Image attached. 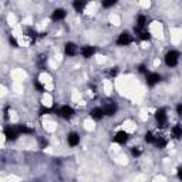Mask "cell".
I'll return each instance as SVG.
<instances>
[{"instance_id":"obj_1","label":"cell","mask_w":182,"mask_h":182,"mask_svg":"<svg viewBox=\"0 0 182 182\" xmlns=\"http://www.w3.org/2000/svg\"><path fill=\"white\" fill-rule=\"evenodd\" d=\"M178 60H179V53L172 50V51H168L167 56H165V63H167L168 67H175L178 64Z\"/></svg>"},{"instance_id":"obj_2","label":"cell","mask_w":182,"mask_h":182,"mask_svg":"<svg viewBox=\"0 0 182 182\" xmlns=\"http://www.w3.org/2000/svg\"><path fill=\"white\" fill-rule=\"evenodd\" d=\"M155 120H157L159 128H165V127H167L168 120H167V112H165L164 108H161V110H158V111L155 112Z\"/></svg>"},{"instance_id":"obj_3","label":"cell","mask_w":182,"mask_h":182,"mask_svg":"<svg viewBox=\"0 0 182 182\" xmlns=\"http://www.w3.org/2000/svg\"><path fill=\"white\" fill-rule=\"evenodd\" d=\"M133 43V37H131V34L128 31H122V33L118 36V40H117V44L118 46H128V44Z\"/></svg>"},{"instance_id":"obj_4","label":"cell","mask_w":182,"mask_h":182,"mask_svg":"<svg viewBox=\"0 0 182 182\" xmlns=\"http://www.w3.org/2000/svg\"><path fill=\"white\" fill-rule=\"evenodd\" d=\"M59 115H61V117L65 118V120H70V118L74 115V110H73L71 107H68V105H63V107L59 110Z\"/></svg>"},{"instance_id":"obj_5","label":"cell","mask_w":182,"mask_h":182,"mask_svg":"<svg viewBox=\"0 0 182 182\" xmlns=\"http://www.w3.org/2000/svg\"><path fill=\"white\" fill-rule=\"evenodd\" d=\"M128 138H130L128 133H125V131H118V133L115 134V137L112 138V141L118 142V144H125V142L128 141Z\"/></svg>"},{"instance_id":"obj_6","label":"cell","mask_w":182,"mask_h":182,"mask_svg":"<svg viewBox=\"0 0 182 182\" xmlns=\"http://www.w3.org/2000/svg\"><path fill=\"white\" fill-rule=\"evenodd\" d=\"M64 51L67 56H75L78 53V47H77V44H74V43H65Z\"/></svg>"},{"instance_id":"obj_7","label":"cell","mask_w":182,"mask_h":182,"mask_svg":"<svg viewBox=\"0 0 182 182\" xmlns=\"http://www.w3.org/2000/svg\"><path fill=\"white\" fill-rule=\"evenodd\" d=\"M161 81V75L157 74V73H151V74L147 75V84L149 87H154L155 84H158Z\"/></svg>"},{"instance_id":"obj_8","label":"cell","mask_w":182,"mask_h":182,"mask_svg":"<svg viewBox=\"0 0 182 182\" xmlns=\"http://www.w3.org/2000/svg\"><path fill=\"white\" fill-rule=\"evenodd\" d=\"M67 141H68V145L75 147V145L80 144V135H78L77 133H70L67 135Z\"/></svg>"},{"instance_id":"obj_9","label":"cell","mask_w":182,"mask_h":182,"mask_svg":"<svg viewBox=\"0 0 182 182\" xmlns=\"http://www.w3.org/2000/svg\"><path fill=\"white\" fill-rule=\"evenodd\" d=\"M4 134H6L7 139H12V141H14V139L17 138V135H19V131H17V128H12V127H7L6 130H4Z\"/></svg>"},{"instance_id":"obj_10","label":"cell","mask_w":182,"mask_h":182,"mask_svg":"<svg viewBox=\"0 0 182 182\" xmlns=\"http://www.w3.org/2000/svg\"><path fill=\"white\" fill-rule=\"evenodd\" d=\"M65 17V10L64 9H56L51 14V20L57 22V20H63Z\"/></svg>"},{"instance_id":"obj_11","label":"cell","mask_w":182,"mask_h":182,"mask_svg":"<svg viewBox=\"0 0 182 182\" xmlns=\"http://www.w3.org/2000/svg\"><path fill=\"white\" fill-rule=\"evenodd\" d=\"M102 111H104V115H107V117H112V115L117 112V105L115 104H107L104 108H102Z\"/></svg>"},{"instance_id":"obj_12","label":"cell","mask_w":182,"mask_h":182,"mask_svg":"<svg viewBox=\"0 0 182 182\" xmlns=\"http://www.w3.org/2000/svg\"><path fill=\"white\" fill-rule=\"evenodd\" d=\"M94 53H96V49L91 47V46H84L83 49H81V54H83L84 59H90V57H93Z\"/></svg>"},{"instance_id":"obj_13","label":"cell","mask_w":182,"mask_h":182,"mask_svg":"<svg viewBox=\"0 0 182 182\" xmlns=\"http://www.w3.org/2000/svg\"><path fill=\"white\" fill-rule=\"evenodd\" d=\"M90 114H91V117H93L94 120H97V121H100L102 117H104V111H102V108H93Z\"/></svg>"},{"instance_id":"obj_14","label":"cell","mask_w":182,"mask_h":182,"mask_svg":"<svg viewBox=\"0 0 182 182\" xmlns=\"http://www.w3.org/2000/svg\"><path fill=\"white\" fill-rule=\"evenodd\" d=\"M16 128H17L19 134H33L34 133V131L31 130V128H29L27 125H17Z\"/></svg>"},{"instance_id":"obj_15","label":"cell","mask_w":182,"mask_h":182,"mask_svg":"<svg viewBox=\"0 0 182 182\" xmlns=\"http://www.w3.org/2000/svg\"><path fill=\"white\" fill-rule=\"evenodd\" d=\"M155 145H157L159 149L165 148V147H167V139L162 138V137H158V138H155Z\"/></svg>"},{"instance_id":"obj_16","label":"cell","mask_w":182,"mask_h":182,"mask_svg":"<svg viewBox=\"0 0 182 182\" xmlns=\"http://www.w3.org/2000/svg\"><path fill=\"white\" fill-rule=\"evenodd\" d=\"M172 134H174L175 138H181V137H182V125L176 124V125L172 128Z\"/></svg>"},{"instance_id":"obj_17","label":"cell","mask_w":182,"mask_h":182,"mask_svg":"<svg viewBox=\"0 0 182 182\" xmlns=\"http://www.w3.org/2000/svg\"><path fill=\"white\" fill-rule=\"evenodd\" d=\"M73 7L75 9V12H83L84 10V7H86V2H74L73 3Z\"/></svg>"},{"instance_id":"obj_18","label":"cell","mask_w":182,"mask_h":182,"mask_svg":"<svg viewBox=\"0 0 182 182\" xmlns=\"http://www.w3.org/2000/svg\"><path fill=\"white\" fill-rule=\"evenodd\" d=\"M145 23H147V19H145L144 16H138V19H137V26H135V27H138V29L144 27Z\"/></svg>"},{"instance_id":"obj_19","label":"cell","mask_w":182,"mask_h":182,"mask_svg":"<svg viewBox=\"0 0 182 182\" xmlns=\"http://www.w3.org/2000/svg\"><path fill=\"white\" fill-rule=\"evenodd\" d=\"M145 142H148V144H155V137L152 133H147L145 134Z\"/></svg>"},{"instance_id":"obj_20","label":"cell","mask_w":182,"mask_h":182,"mask_svg":"<svg viewBox=\"0 0 182 182\" xmlns=\"http://www.w3.org/2000/svg\"><path fill=\"white\" fill-rule=\"evenodd\" d=\"M138 36L141 40H149V39H151V34H149L148 31H139Z\"/></svg>"},{"instance_id":"obj_21","label":"cell","mask_w":182,"mask_h":182,"mask_svg":"<svg viewBox=\"0 0 182 182\" xmlns=\"http://www.w3.org/2000/svg\"><path fill=\"white\" fill-rule=\"evenodd\" d=\"M37 63H39V67L43 70L44 65H46V56H43V54H41V56H39V61Z\"/></svg>"},{"instance_id":"obj_22","label":"cell","mask_w":182,"mask_h":182,"mask_svg":"<svg viewBox=\"0 0 182 182\" xmlns=\"http://www.w3.org/2000/svg\"><path fill=\"white\" fill-rule=\"evenodd\" d=\"M34 87H36L40 93H44V87H43V84H41L39 80H34Z\"/></svg>"},{"instance_id":"obj_23","label":"cell","mask_w":182,"mask_h":182,"mask_svg":"<svg viewBox=\"0 0 182 182\" xmlns=\"http://www.w3.org/2000/svg\"><path fill=\"white\" fill-rule=\"evenodd\" d=\"M117 3L115 0H110V2H102V7H111Z\"/></svg>"},{"instance_id":"obj_24","label":"cell","mask_w":182,"mask_h":182,"mask_svg":"<svg viewBox=\"0 0 182 182\" xmlns=\"http://www.w3.org/2000/svg\"><path fill=\"white\" fill-rule=\"evenodd\" d=\"M131 152H133L134 157H139V155H141V149L137 148V147H134V148L131 149Z\"/></svg>"},{"instance_id":"obj_25","label":"cell","mask_w":182,"mask_h":182,"mask_svg":"<svg viewBox=\"0 0 182 182\" xmlns=\"http://www.w3.org/2000/svg\"><path fill=\"white\" fill-rule=\"evenodd\" d=\"M176 114H178L179 117H182V104L176 105Z\"/></svg>"},{"instance_id":"obj_26","label":"cell","mask_w":182,"mask_h":182,"mask_svg":"<svg viewBox=\"0 0 182 182\" xmlns=\"http://www.w3.org/2000/svg\"><path fill=\"white\" fill-rule=\"evenodd\" d=\"M49 112H51V110H50V108H41V110H40V115L49 114Z\"/></svg>"},{"instance_id":"obj_27","label":"cell","mask_w":182,"mask_h":182,"mask_svg":"<svg viewBox=\"0 0 182 182\" xmlns=\"http://www.w3.org/2000/svg\"><path fill=\"white\" fill-rule=\"evenodd\" d=\"M138 71H139V73H147V67H145L144 64H141L138 67Z\"/></svg>"},{"instance_id":"obj_28","label":"cell","mask_w":182,"mask_h":182,"mask_svg":"<svg viewBox=\"0 0 182 182\" xmlns=\"http://www.w3.org/2000/svg\"><path fill=\"white\" fill-rule=\"evenodd\" d=\"M27 33H29V36H30V37H34V39H36V31H33V30H27Z\"/></svg>"},{"instance_id":"obj_29","label":"cell","mask_w":182,"mask_h":182,"mask_svg":"<svg viewBox=\"0 0 182 182\" xmlns=\"http://www.w3.org/2000/svg\"><path fill=\"white\" fill-rule=\"evenodd\" d=\"M10 43H12V44H13V46H14V47H19V44H17V41H16L14 39H13V37H10Z\"/></svg>"},{"instance_id":"obj_30","label":"cell","mask_w":182,"mask_h":182,"mask_svg":"<svg viewBox=\"0 0 182 182\" xmlns=\"http://www.w3.org/2000/svg\"><path fill=\"white\" fill-rule=\"evenodd\" d=\"M117 73H118V68H117V67L111 70V75H117Z\"/></svg>"},{"instance_id":"obj_31","label":"cell","mask_w":182,"mask_h":182,"mask_svg":"<svg viewBox=\"0 0 182 182\" xmlns=\"http://www.w3.org/2000/svg\"><path fill=\"white\" fill-rule=\"evenodd\" d=\"M178 178H179V179H182V167L178 169Z\"/></svg>"}]
</instances>
